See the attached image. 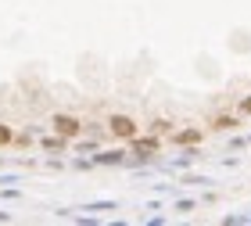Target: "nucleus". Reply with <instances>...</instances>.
<instances>
[{
    "mask_svg": "<svg viewBox=\"0 0 251 226\" xmlns=\"http://www.w3.org/2000/svg\"><path fill=\"white\" fill-rule=\"evenodd\" d=\"M212 126H215V129H233V126H237V119H233V115H219V119L212 122Z\"/></svg>",
    "mask_w": 251,
    "mask_h": 226,
    "instance_id": "5",
    "label": "nucleus"
},
{
    "mask_svg": "<svg viewBox=\"0 0 251 226\" xmlns=\"http://www.w3.org/2000/svg\"><path fill=\"white\" fill-rule=\"evenodd\" d=\"M241 111H248V115H251V97H244V100H241Z\"/></svg>",
    "mask_w": 251,
    "mask_h": 226,
    "instance_id": "7",
    "label": "nucleus"
},
{
    "mask_svg": "<svg viewBox=\"0 0 251 226\" xmlns=\"http://www.w3.org/2000/svg\"><path fill=\"white\" fill-rule=\"evenodd\" d=\"M108 129H111V137H119V140H133L136 133H140V126H136L129 115H111L108 119Z\"/></svg>",
    "mask_w": 251,
    "mask_h": 226,
    "instance_id": "1",
    "label": "nucleus"
},
{
    "mask_svg": "<svg viewBox=\"0 0 251 226\" xmlns=\"http://www.w3.org/2000/svg\"><path fill=\"white\" fill-rule=\"evenodd\" d=\"M54 133H58L61 140H72V137H79V133H83V122H79L75 115H54Z\"/></svg>",
    "mask_w": 251,
    "mask_h": 226,
    "instance_id": "2",
    "label": "nucleus"
},
{
    "mask_svg": "<svg viewBox=\"0 0 251 226\" xmlns=\"http://www.w3.org/2000/svg\"><path fill=\"white\" fill-rule=\"evenodd\" d=\"M173 140L183 144V148H187V144H198V140H201V129H183V133H176Z\"/></svg>",
    "mask_w": 251,
    "mask_h": 226,
    "instance_id": "3",
    "label": "nucleus"
},
{
    "mask_svg": "<svg viewBox=\"0 0 251 226\" xmlns=\"http://www.w3.org/2000/svg\"><path fill=\"white\" fill-rule=\"evenodd\" d=\"M136 154H151V151H158V140H140V133H136Z\"/></svg>",
    "mask_w": 251,
    "mask_h": 226,
    "instance_id": "4",
    "label": "nucleus"
},
{
    "mask_svg": "<svg viewBox=\"0 0 251 226\" xmlns=\"http://www.w3.org/2000/svg\"><path fill=\"white\" fill-rule=\"evenodd\" d=\"M11 140H15V133H11V126H4V122H0V148H7Z\"/></svg>",
    "mask_w": 251,
    "mask_h": 226,
    "instance_id": "6",
    "label": "nucleus"
}]
</instances>
